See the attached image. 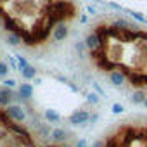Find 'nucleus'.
I'll use <instances>...</instances> for the list:
<instances>
[{"label":"nucleus","mask_w":147,"mask_h":147,"mask_svg":"<svg viewBox=\"0 0 147 147\" xmlns=\"http://www.w3.org/2000/svg\"><path fill=\"white\" fill-rule=\"evenodd\" d=\"M144 107H145V109H147V99H145V102H144Z\"/></svg>","instance_id":"obj_27"},{"label":"nucleus","mask_w":147,"mask_h":147,"mask_svg":"<svg viewBox=\"0 0 147 147\" xmlns=\"http://www.w3.org/2000/svg\"><path fill=\"white\" fill-rule=\"evenodd\" d=\"M111 111H113L114 114H121V113H125V107H123L119 102H114V104L111 106Z\"/></svg>","instance_id":"obj_16"},{"label":"nucleus","mask_w":147,"mask_h":147,"mask_svg":"<svg viewBox=\"0 0 147 147\" xmlns=\"http://www.w3.org/2000/svg\"><path fill=\"white\" fill-rule=\"evenodd\" d=\"M66 137H67V131H66L64 128H52L49 138H50L54 144H64V142H66Z\"/></svg>","instance_id":"obj_7"},{"label":"nucleus","mask_w":147,"mask_h":147,"mask_svg":"<svg viewBox=\"0 0 147 147\" xmlns=\"http://www.w3.org/2000/svg\"><path fill=\"white\" fill-rule=\"evenodd\" d=\"M83 49H87V47H85V43H76V50H78L80 54L83 52Z\"/></svg>","instance_id":"obj_20"},{"label":"nucleus","mask_w":147,"mask_h":147,"mask_svg":"<svg viewBox=\"0 0 147 147\" xmlns=\"http://www.w3.org/2000/svg\"><path fill=\"white\" fill-rule=\"evenodd\" d=\"M2 85H4L5 88H11V90H14V88H16V85H18V82H16L14 78H5V80L2 82Z\"/></svg>","instance_id":"obj_13"},{"label":"nucleus","mask_w":147,"mask_h":147,"mask_svg":"<svg viewBox=\"0 0 147 147\" xmlns=\"http://www.w3.org/2000/svg\"><path fill=\"white\" fill-rule=\"evenodd\" d=\"M19 73H21L23 80H35V78H36V69H35L31 64L21 66V67H19Z\"/></svg>","instance_id":"obj_10"},{"label":"nucleus","mask_w":147,"mask_h":147,"mask_svg":"<svg viewBox=\"0 0 147 147\" xmlns=\"http://www.w3.org/2000/svg\"><path fill=\"white\" fill-rule=\"evenodd\" d=\"M87 102H88V104H92V106L99 104V94H95V92L88 94V95H87Z\"/></svg>","instance_id":"obj_14"},{"label":"nucleus","mask_w":147,"mask_h":147,"mask_svg":"<svg viewBox=\"0 0 147 147\" xmlns=\"http://www.w3.org/2000/svg\"><path fill=\"white\" fill-rule=\"evenodd\" d=\"M9 61H11V67H12V69H18V62H16L12 57H9Z\"/></svg>","instance_id":"obj_22"},{"label":"nucleus","mask_w":147,"mask_h":147,"mask_svg":"<svg viewBox=\"0 0 147 147\" xmlns=\"http://www.w3.org/2000/svg\"><path fill=\"white\" fill-rule=\"evenodd\" d=\"M43 118H45V121L50 123V125L61 121V114H59L57 111H54V109H47V111H43Z\"/></svg>","instance_id":"obj_12"},{"label":"nucleus","mask_w":147,"mask_h":147,"mask_svg":"<svg viewBox=\"0 0 147 147\" xmlns=\"http://www.w3.org/2000/svg\"><path fill=\"white\" fill-rule=\"evenodd\" d=\"M14 92L11 90V88H0V107L2 109H5V107H9L11 104H14Z\"/></svg>","instance_id":"obj_6"},{"label":"nucleus","mask_w":147,"mask_h":147,"mask_svg":"<svg viewBox=\"0 0 147 147\" xmlns=\"http://www.w3.org/2000/svg\"><path fill=\"white\" fill-rule=\"evenodd\" d=\"M145 99H147V92H145V88L144 87H140V88H135L133 90V94H131V104H135V106H144V102H145Z\"/></svg>","instance_id":"obj_8"},{"label":"nucleus","mask_w":147,"mask_h":147,"mask_svg":"<svg viewBox=\"0 0 147 147\" xmlns=\"http://www.w3.org/2000/svg\"><path fill=\"white\" fill-rule=\"evenodd\" d=\"M109 83L116 88H121L126 83V75L121 69H113V71H109Z\"/></svg>","instance_id":"obj_5"},{"label":"nucleus","mask_w":147,"mask_h":147,"mask_svg":"<svg viewBox=\"0 0 147 147\" xmlns=\"http://www.w3.org/2000/svg\"><path fill=\"white\" fill-rule=\"evenodd\" d=\"M131 16H133L135 19H138V21H144V16H142V14H137V12H131Z\"/></svg>","instance_id":"obj_21"},{"label":"nucleus","mask_w":147,"mask_h":147,"mask_svg":"<svg viewBox=\"0 0 147 147\" xmlns=\"http://www.w3.org/2000/svg\"><path fill=\"white\" fill-rule=\"evenodd\" d=\"M94 88H95V92H97V94H100V95H104V92H102V88H100V87H99L97 83H94Z\"/></svg>","instance_id":"obj_23"},{"label":"nucleus","mask_w":147,"mask_h":147,"mask_svg":"<svg viewBox=\"0 0 147 147\" xmlns=\"http://www.w3.org/2000/svg\"><path fill=\"white\" fill-rule=\"evenodd\" d=\"M88 12H90V14H95V9H94L92 5H88Z\"/></svg>","instance_id":"obj_25"},{"label":"nucleus","mask_w":147,"mask_h":147,"mask_svg":"<svg viewBox=\"0 0 147 147\" xmlns=\"http://www.w3.org/2000/svg\"><path fill=\"white\" fill-rule=\"evenodd\" d=\"M33 94H35V87L31 83H21L19 85V95L23 100H31Z\"/></svg>","instance_id":"obj_9"},{"label":"nucleus","mask_w":147,"mask_h":147,"mask_svg":"<svg viewBox=\"0 0 147 147\" xmlns=\"http://www.w3.org/2000/svg\"><path fill=\"white\" fill-rule=\"evenodd\" d=\"M97 119H99V113H94V114H90L88 123H90V125H94V123H97Z\"/></svg>","instance_id":"obj_18"},{"label":"nucleus","mask_w":147,"mask_h":147,"mask_svg":"<svg viewBox=\"0 0 147 147\" xmlns=\"http://www.w3.org/2000/svg\"><path fill=\"white\" fill-rule=\"evenodd\" d=\"M2 28H4V18L0 16V30H2Z\"/></svg>","instance_id":"obj_26"},{"label":"nucleus","mask_w":147,"mask_h":147,"mask_svg":"<svg viewBox=\"0 0 147 147\" xmlns=\"http://www.w3.org/2000/svg\"><path fill=\"white\" fill-rule=\"evenodd\" d=\"M7 75H9V64L0 61V78H5Z\"/></svg>","instance_id":"obj_15"},{"label":"nucleus","mask_w":147,"mask_h":147,"mask_svg":"<svg viewBox=\"0 0 147 147\" xmlns=\"http://www.w3.org/2000/svg\"><path fill=\"white\" fill-rule=\"evenodd\" d=\"M5 40H7V43L11 45V47H19L21 43H23V38H21V35L18 33V31H7V35H5Z\"/></svg>","instance_id":"obj_11"},{"label":"nucleus","mask_w":147,"mask_h":147,"mask_svg":"<svg viewBox=\"0 0 147 147\" xmlns=\"http://www.w3.org/2000/svg\"><path fill=\"white\" fill-rule=\"evenodd\" d=\"M16 61H18L19 67H21V66H26V64H30V62H28V59H26V57H23V55H16Z\"/></svg>","instance_id":"obj_17"},{"label":"nucleus","mask_w":147,"mask_h":147,"mask_svg":"<svg viewBox=\"0 0 147 147\" xmlns=\"http://www.w3.org/2000/svg\"><path fill=\"white\" fill-rule=\"evenodd\" d=\"M67 35H69V26L64 23V21H61V23H57L54 28H52V40L54 42H64L66 38H67Z\"/></svg>","instance_id":"obj_2"},{"label":"nucleus","mask_w":147,"mask_h":147,"mask_svg":"<svg viewBox=\"0 0 147 147\" xmlns=\"http://www.w3.org/2000/svg\"><path fill=\"white\" fill-rule=\"evenodd\" d=\"M4 116L9 121L18 123V125H21V123L26 121V111H24V107L21 104H11L9 107H5L4 109Z\"/></svg>","instance_id":"obj_1"},{"label":"nucleus","mask_w":147,"mask_h":147,"mask_svg":"<svg viewBox=\"0 0 147 147\" xmlns=\"http://www.w3.org/2000/svg\"><path fill=\"white\" fill-rule=\"evenodd\" d=\"M92 147H106V140H95Z\"/></svg>","instance_id":"obj_19"},{"label":"nucleus","mask_w":147,"mask_h":147,"mask_svg":"<svg viewBox=\"0 0 147 147\" xmlns=\"http://www.w3.org/2000/svg\"><path fill=\"white\" fill-rule=\"evenodd\" d=\"M83 43H85L87 50H90L92 54H94V52H99V50H100V47H102V40H100V36H99L95 31L88 33V35L85 36Z\"/></svg>","instance_id":"obj_3"},{"label":"nucleus","mask_w":147,"mask_h":147,"mask_svg":"<svg viewBox=\"0 0 147 147\" xmlns=\"http://www.w3.org/2000/svg\"><path fill=\"white\" fill-rule=\"evenodd\" d=\"M80 21H82V23H87V21H88V16H85V14H83V16L80 18Z\"/></svg>","instance_id":"obj_24"},{"label":"nucleus","mask_w":147,"mask_h":147,"mask_svg":"<svg viewBox=\"0 0 147 147\" xmlns=\"http://www.w3.org/2000/svg\"><path fill=\"white\" fill-rule=\"evenodd\" d=\"M88 119H90V113H88V111H85V109L75 111V113H73V114L67 118V121H69L73 126H82V125L88 123Z\"/></svg>","instance_id":"obj_4"}]
</instances>
